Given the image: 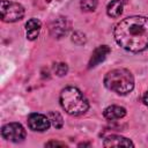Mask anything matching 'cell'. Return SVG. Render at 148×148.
Listing matches in <instances>:
<instances>
[{"mask_svg": "<svg viewBox=\"0 0 148 148\" xmlns=\"http://www.w3.org/2000/svg\"><path fill=\"white\" fill-rule=\"evenodd\" d=\"M123 2L121 0H111L109 3H108V7H106V13L110 17H113V18H117L121 15L123 13Z\"/></svg>", "mask_w": 148, "mask_h": 148, "instance_id": "7c38bea8", "label": "cell"}, {"mask_svg": "<svg viewBox=\"0 0 148 148\" xmlns=\"http://www.w3.org/2000/svg\"><path fill=\"white\" fill-rule=\"evenodd\" d=\"M1 20L3 22H16L24 16V8L22 5L8 0H1L0 6Z\"/></svg>", "mask_w": 148, "mask_h": 148, "instance_id": "277c9868", "label": "cell"}, {"mask_svg": "<svg viewBox=\"0 0 148 148\" xmlns=\"http://www.w3.org/2000/svg\"><path fill=\"white\" fill-rule=\"evenodd\" d=\"M125 114H126V109L123 106H119V105H110L103 112V116L108 120L120 119V118L125 117Z\"/></svg>", "mask_w": 148, "mask_h": 148, "instance_id": "8fae6325", "label": "cell"}, {"mask_svg": "<svg viewBox=\"0 0 148 148\" xmlns=\"http://www.w3.org/2000/svg\"><path fill=\"white\" fill-rule=\"evenodd\" d=\"M60 105L71 116H81L89 109L86 96L75 87H66L60 92Z\"/></svg>", "mask_w": 148, "mask_h": 148, "instance_id": "7a4b0ae2", "label": "cell"}, {"mask_svg": "<svg viewBox=\"0 0 148 148\" xmlns=\"http://www.w3.org/2000/svg\"><path fill=\"white\" fill-rule=\"evenodd\" d=\"M72 40L75 43V44H79V45H82L86 43V36L80 32V31H75L73 35H72Z\"/></svg>", "mask_w": 148, "mask_h": 148, "instance_id": "2e32d148", "label": "cell"}, {"mask_svg": "<svg viewBox=\"0 0 148 148\" xmlns=\"http://www.w3.org/2000/svg\"><path fill=\"white\" fill-rule=\"evenodd\" d=\"M117 44L130 51L141 52L148 47V17L130 16L121 20L113 30Z\"/></svg>", "mask_w": 148, "mask_h": 148, "instance_id": "6da1fadb", "label": "cell"}, {"mask_svg": "<svg viewBox=\"0 0 148 148\" xmlns=\"http://www.w3.org/2000/svg\"><path fill=\"white\" fill-rule=\"evenodd\" d=\"M47 117H49L50 123H51V125H52L53 127H56V128H61V127H62V125H64V119H62V117H61V114H60L59 112H57V111H51V112L47 113Z\"/></svg>", "mask_w": 148, "mask_h": 148, "instance_id": "4fadbf2b", "label": "cell"}, {"mask_svg": "<svg viewBox=\"0 0 148 148\" xmlns=\"http://www.w3.org/2000/svg\"><path fill=\"white\" fill-rule=\"evenodd\" d=\"M1 135L5 140L10 142H22L25 139V130L18 123H9L2 126Z\"/></svg>", "mask_w": 148, "mask_h": 148, "instance_id": "5b68a950", "label": "cell"}, {"mask_svg": "<svg viewBox=\"0 0 148 148\" xmlns=\"http://www.w3.org/2000/svg\"><path fill=\"white\" fill-rule=\"evenodd\" d=\"M69 29V24L66 17H58L56 20L52 21V23L50 24V32L54 38H60L64 35L67 34Z\"/></svg>", "mask_w": 148, "mask_h": 148, "instance_id": "52a82bcc", "label": "cell"}, {"mask_svg": "<svg viewBox=\"0 0 148 148\" xmlns=\"http://www.w3.org/2000/svg\"><path fill=\"white\" fill-rule=\"evenodd\" d=\"M142 102L145 103V105H147L148 106V90L143 94V97H142Z\"/></svg>", "mask_w": 148, "mask_h": 148, "instance_id": "ac0fdd59", "label": "cell"}, {"mask_svg": "<svg viewBox=\"0 0 148 148\" xmlns=\"http://www.w3.org/2000/svg\"><path fill=\"white\" fill-rule=\"evenodd\" d=\"M42 28V23L37 18H30L27 23H25V32H27V38L29 40H35L40 31Z\"/></svg>", "mask_w": 148, "mask_h": 148, "instance_id": "30bf717a", "label": "cell"}, {"mask_svg": "<svg viewBox=\"0 0 148 148\" xmlns=\"http://www.w3.org/2000/svg\"><path fill=\"white\" fill-rule=\"evenodd\" d=\"M53 69H54V73H56L58 76H64V75H66V74H67V71H68L67 65H66V64H62V62L56 64L54 67H53Z\"/></svg>", "mask_w": 148, "mask_h": 148, "instance_id": "9a60e30c", "label": "cell"}, {"mask_svg": "<svg viewBox=\"0 0 148 148\" xmlns=\"http://www.w3.org/2000/svg\"><path fill=\"white\" fill-rule=\"evenodd\" d=\"M111 52V49L108 45H101L98 47H96L94 50V52L91 53V57L89 59V64H88V68H94L97 65H99L102 61L105 60L106 56Z\"/></svg>", "mask_w": 148, "mask_h": 148, "instance_id": "ba28073f", "label": "cell"}, {"mask_svg": "<svg viewBox=\"0 0 148 148\" xmlns=\"http://www.w3.org/2000/svg\"><path fill=\"white\" fill-rule=\"evenodd\" d=\"M51 123L47 116L42 113H30L28 117V126L31 131L35 132H44L49 130Z\"/></svg>", "mask_w": 148, "mask_h": 148, "instance_id": "8992f818", "label": "cell"}, {"mask_svg": "<svg viewBox=\"0 0 148 148\" xmlns=\"http://www.w3.org/2000/svg\"><path fill=\"white\" fill-rule=\"evenodd\" d=\"M45 146H47V147H50V146H60V147H64L65 143H62V142H57V141H50V142H47Z\"/></svg>", "mask_w": 148, "mask_h": 148, "instance_id": "e0dca14e", "label": "cell"}, {"mask_svg": "<svg viewBox=\"0 0 148 148\" xmlns=\"http://www.w3.org/2000/svg\"><path fill=\"white\" fill-rule=\"evenodd\" d=\"M104 86L118 95H127L134 88V77L128 69L116 68L106 73Z\"/></svg>", "mask_w": 148, "mask_h": 148, "instance_id": "3957f363", "label": "cell"}, {"mask_svg": "<svg viewBox=\"0 0 148 148\" xmlns=\"http://www.w3.org/2000/svg\"><path fill=\"white\" fill-rule=\"evenodd\" d=\"M103 146L104 147H133L134 143L125 136L113 134V135H109L104 139Z\"/></svg>", "mask_w": 148, "mask_h": 148, "instance_id": "9c48e42d", "label": "cell"}, {"mask_svg": "<svg viewBox=\"0 0 148 148\" xmlns=\"http://www.w3.org/2000/svg\"><path fill=\"white\" fill-rule=\"evenodd\" d=\"M80 6L84 12H94L97 7V0H81Z\"/></svg>", "mask_w": 148, "mask_h": 148, "instance_id": "5bb4252c", "label": "cell"}]
</instances>
